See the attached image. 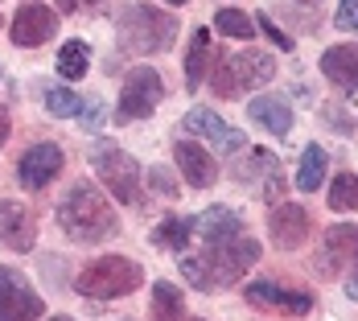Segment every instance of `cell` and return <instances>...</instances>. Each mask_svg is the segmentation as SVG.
<instances>
[{
  "label": "cell",
  "mask_w": 358,
  "mask_h": 321,
  "mask_svg": "<svg viewBox=\"0 0 358 321\" xmlns=\"http://www.w3.org/2000/svg\"><path fill=\"white\" fill-rule=\"evenodd\" d=\"M255 259H259V243L235 235V239L210 243V248L198 251V255H185L181 259V276L198 288V292H218V288L243 280V272H248Z\"/></svg>",
  "instance_id": "1"
},
{
  "label": "cell",
  "mask_w": 358,
  "mask_h": 321,
  "mask_svg": "<svg viewBox=\"0 0 358 321\" xmlns=\"http://www.w3.org/2000/svg\"><path fill=\"white\" fill-rule=\"evenodd\" d=\"M58 227L74 243H108L120 231V218L91 181H74L71 194H62V202H58Z\"/></svg>",
  "instance_id": "2"
},
{
  "label": "cell",
  "mask_w": 358,
  "mask_h": 321,
  "mask_svg": "<svg viewBox=\"0 0 358 321\" xmlns=\"http://www.w3.org/2000/svg\"><path fill=\"white\" fill-rule=\"evenodd\" d=\"M178 17L161 13L157 4H124L115 13V41L128 54H165L178 41Z\"/></svg>",
  "instance_id": "3"
},
{
  "label": "cell",
  "mask_w": 358,
  "mask_h": 321,
  "mask_svg": "<svg viewBox=\"0 0 358 321\" xmlns=\"http://www.w3.org/2000/svg\"><path fill=\"white\" fill-rule=\"evenodd\" d=\"M276 78V58L264 50H243V54H218L210 62V87L218 99H239L243 91L272 83Z\"/></svg>",
  "instance_id": "4"
},
{
  "label": "cell",
  "mask_w": 358,
  "mask_h": 321,
  "mask_svg": "<svg viewBox=\"0 0 358 321\" xmlns=\"http://www.w3.org/2000/svg\"><path fill=\"white\" fill-rule=\"evenodd\" d=\"M144 285V268L128 255H103V259H91L78 276H74V292L91 297V301H115V297H128Z\"/></svg>",
  "instance_id": "5"
},
{
  "label": "cell",
  "mask_w": 358,
  "mask_h": 321,
  "mask_svg": "<svg viewBox=\"0 0 358 321\" xmlns=\"http://www.w3.org/2000/svg\"><path fill=\"white\" fill-rule=\"evenodd\" d=\"M91 165H95L99 181L108 185V194H115L124 206H141V165L115 141L91 144Z\"/></svg>",
  "instance_id": "6"
},
{
  "label": "cell",
  "mask_w": 358,
  "mask_h": 321,
  "mask_svg": "<svg viewBox=\"0 0 358 321\" xmlns=\"http://www.w3.org/2000/svg\"><path fill=\"white\" fill-rule=\"evenodd\" d=\"M165 99V78L152 71V66H136L124 78V91H120V120H148Z\"/></svg>",
  "instance_id": "7"
},
{
  "label": "cell",
  "mask_w": 358,
  "mask_h": 321,
  "mask_svg": "<svg viewBox=\"0 0 358 321\" xmlns=\"http://www.w3.org/2000/svg\"><path fill=\"white\" fill-rule=\"evenodd\" d=\"M243 301L251 309H264V313H280V318H305L313 313V297L305 288H285L276 280H255L243 288Z\"/></svg>",
  "instance_id": "8"
},
{
  "label": "cell",
  "mask_w": 358,
  "mask_h": 321,
  "mask_svg": "<svg viewBox=\"0 0 358 321\" xmlns=\"http://www.w3.org/2000/svg\"><path fill=\"white\" fill-rule=\"evenodd\" d=\"M358 268V227L350 222H338L329 227L322 239V251H317V272L325 280L342 276V272H355Z\"/></svg>",
  "instance_id": "9"
},
{
  "label": "cell",
  "mask_w": 358,
  "mask_h": 321,
  "mask_svg": "<svg viewBox=\"0 0 358 321\" xmlns=\"http://www.w3.org/2000/svg\"><path fill=\"white\" fill-rule=\"evenodd\" d=\"M45 313V301L17 268H0V321H37Z\"/></svg>",
  "instance_id": "10"
},
{
  "label": "cell",
  "mask_w": 358,
  "mask_h": 321,
  "mask_svg": "<svg viewBox=\"0 0 358 321\" xmlns=\"http://www.w3.org/2000/svg\"><path fill=\"white\" fill-rule=\"evenodd\" d=\"M58 29V17L45 8V4H21L17 13H13V25H8V37H13V45H21V50H37V45H45L50 37Z\"/></svg>",
  "instance_id": "11"
},
{
  "label": "cell",
  "mask_w": 358,
  "mask_h": 321,
  "mask_svg": "<svg viewBox=\"0 0 358 321\" xmlns=\"http://www.w3.org/2000/svg\"><path fill=\"white\" fill-rule=\"evenodd\" d=\"M62 148L58 144H50V141H41V144H29L25 152H21V165H17V181L25 185V190H45L50 181L62 173Z\"/></svg>",
  "instance_id": "12"
},
{
  "label": "cell",
  "mask_w": 358,
  "mask_h": 321,
  "mask_svg": "<svg viewBox=\"0 0 358 321\" xmlns=\"http://www.w3.org/2000/svg\"><path fill=\"white\" fill-rule=\"evenodd\" d=\"M181 128H185L189 136H206L218 152H239V148H243V132L231 128L227 120H218L210 107H194V111H185Z\"/></svg>",
  "instance_id": "13"
},
{
  "label": "cell",
  "mask_w": 358,
  "mask_h": 321,
  "mask_svg": "<svg viewBox=\"0 0 358 321\" xmlns=\"http://www.w3.org/2000/svg\"><path fill=\"white\" fill-rule=\"evenodd\" d=\"M173 161H178L181 178L189 181L194 190H210L218 181V161L198 141H181L178 148H173Z\"/></svg>",
  "instance_id": "14"
},
{
  "label": "cell",
  "mask_w": 358,
  "mask_h": 321,
  "mask_svg": "<svg viewBox=\"0 0 358 321\" xmlns=\"http://www.w3.org/2000/svg\"><path fill=\"white\" fill-rule=\"evenodd\" d=\"M0 243L8 251H29L37 243V222L21 202H0Z\"/></svg>",
  "instance_id": "15"
},
{
  "label": "cell",
  "mask_w": 358,
  "mask_h": 321,
  "mask_svg": "<svg viewBox=\"0 0 358 321\" xmlns=\"http://www.w3.org/2000/svg\"><path fill=\"white\" fill-rule=\"evenodd\" d=\"M272 243L280 251H292V248H301L305 239H309V211L305 206H276L272 211Z\"/></svg>",
  "instance_id": "16"
},
{
  "label": "cell",
  "mask_w": 358,
  "mask_h": 321,
  "mask_svg": "<svg viewBox=\"0 0 358 321\" xmlns=\"http://www.w3.org/2000/svg\"><path fill=\"white\" fill-rule=\"evenodd\" d=\"M189 227H194V235H202L206 243H222V239H235V235H239L243 214L231 211V206H210V211H202L198 218H189Z\"/></svg>",
  "instance_id": "17"
},
{
  "label": "cell",
  "mask_w": 358,
  "mask_h": 321,
  "mask_svg": "<svg viewBox=\"0 0 358 321\" xmlns=\"http://www.w3.org/2000/svg\"><path fill=\"white\" fill-rule=\"evenodd\" d=\"M322 74L342 91H358V45H329L322 54Z\"/></svg>",
  "instance_id": "18"
},
{
  "label": "cell",
  "mask_w": 358,
  "mask_h": 321,
  "mask_svg": "<svg viewBox=\"0 0 358 321\" xmlns=\"http://www.w3.org/2000/svg\"><path fill=\"white\" fill-rule=\"evenodd\" d=\"M248 120L259 124V128H268L272 136H288V132H292V107H288L280 95H259V99H251Z\"/></svg>",
  "instance_id": "19"
},
{
  "label": "cell",
  "mask_w": 358,
  "mask_h": 321,
  "mask_svg": "<svg viewBox=\"0 0 358 321\" xmlns=\"http://www.w3.org/2000/svg\"><path fill=\"white\" fill-rule=\"evenodd\" d=\"M206 66H210V34H206V29H194V41H189V50H185V87H189V91L202 87Z\"/></svg>",
  "instance_id": "20"
},
{
  "label": "cell",
  "mask_w": 358,
  "mask_h": 321,
  "mask_svg": "<svg viewBox=\"0 0 358 321\" xmlns=\"http://www.w3.org/2000/svg\"><path fill=\"white\" fill-rule=\"evenodd\" d=\"M152 321H181V313H185V292H181L178 285H169V280H157V288H152Z\"/></svg>",
  "instance_id": "21"
},
{
  "label": "cell",
  "mask_w": 358,
  "mask_h": 321,
  "mask_svg": "<svg viewBox=\"0 0 358 321\" xmlns=\"http://www.w3.org/2000/svg\"><path fill=\"white\" fill-rule=\"evenodd\" d=\"M91 66V45L87 41H62V50H58V74L66 78V83H78L83 74Z\"/></svg>",
  "instance_id": "22"
},
{
  "label": "cell",
  "mask_w": 358,
  "mask_h": 321,
  "mask_svg": "<svg viewBox=\"0 0 358 321\" xmlns=\"http://www.w3.org/2000/svg\"><path fill=\"white\" fill-rule=\"evenodd\" d=\"M325 181V148L322 144H305L301 152V169H296V190H317Z\"/></svg>",
  "instance_id": "23"
},
{
  "label": "cell",
  "mask_w": 358,
  "mask_h": 321,
  "mask_svg": "<svg viewBox=\"0 0 358 321\" xmlns=\"http://www.w3.org/2000/svg\"><path fill=\"white\" fill-rule=\"evenodd\" d=\"M189 235H194L189 218H165V222L152 231V243H157V248H169V251H185Z\"/></svg>",
  "instance_id": "24"
},
{
  "label": "cell",
  "mask_w": 358,
  "mask_h": 321,
  "mask_svg": "<svg viewBox=\"0 0 358 321\" xmlns=\"http://www.w3.org/2000/svg\"><path fill=\"white\" fill-rule=\"evenodd\" d=\"M45 111L50 115H62V120L66 115H78L83 111V95L71 91V87H62V83L58 87H45Z\"/></svg>",
  "instance_id": "25"
},
{
  "label": "cell",
  "mask_w": 358,
  "mask_h": 321,
  "mask_svg": "<svg viewBox=\"0 0 358 321\" xmlns=\"http://www.w3.org/2000/svg\"><path fill=\"white\" fill-rule=\"evenodd\" d=\"M215 25H218V34L239 37V41H248V37L255 34V21H251L248 13H239V8H218V13H215Z\"/></svg>",
  "instance_id": "26"
},
{
  "label": "cell",
  "mask_w": 358,
  "mask_h": 321,
  "mask_svg": "<svg viewBox=\"0 0 358 321\" xmlns=\"http://www.w3.org/2000/svg\"><path fill=\"white\" fill-rule=\"evenodd\" d=\"M329 206L334 211H355L358 206V178L355 173H338L329 181Z\"/></svg>",
  "instance_id": "27"
},
{
  "label": "cell",
  "mask_w": 358,
  "mask_h": 321,
  "mask_svg": "<svg viewBox=\"0 0 358 321\" xmlns=\"http://www.w3.org/2000/svg\"><path fill=\"white\" fill-rule=\"evenodd\" d=\"M148 185H152L161 198H178V178H173L169 169H161V165H157V169H148Z\"/></svg>",
  "instance_id": "28"
},
{
  "label": "cell",
  "mask_w": 358,
  "mask_h": 321,
  "mask_svg": "<svg viewBox=\"0 0 358 321\" xmlns=\"http://www.w3.org/2000/svg\"><path fill=\"white\" fill-rule=\"evenodd\" d=\"M334 25H338V29H346V34H358V0H342V4H338Z\"/></svg>",
  "instance_id": "29"
},
{
  "label": "cell",
  "mask_w": 358,
  "mask_h": 321,
  "mask_svg": "<svg viewBox=\"0 0 358 321\" xmlns=\"http://www.w3.org/2000/svg\"><path fill=\"white\" fill-rule=\"evenodd\" d=\"M255 25H259V29H264V34L272 37V41H276V45H280V50H292V37H288L285 29H280V25H276V21H272V17H268V13H259V21H255Z\"/></svg>",
  "instance_id": "30"
},
{
  "label": "cell",
  "mask_w": 358,
  "mask_h": 321,
  "mask_svg": "<svg viewBox=\"0 0 358 321\" xmlns=\"http://www.w3.org/2000/svg\"><path fill=\"white\" fill-rule=\"evenodd\" d=\"M78 120H83V128H91V132H95V128L103 124V104H99V99H83Z\"/></svg>",
  "instance_id": "31"
},
{
  "label": "cell",
  "mask_w": 358,
  "mask_h": 321,
  "mask_svg": "<svg viewBox=\"0 0 358 321\" xmlns=\"http://www.w3.org/2000/svg\"><path fill=\"white\" fill-rule=\"evenodd\" d=\"M322 115H329V120L338 124V132H355V120H350V115H342L338 107H322Z\"/></svg>",
  "instance_id": "32"
},
{
  "label": "cell",
  "mask_w": 358,
  "mask_h": 321,
  "mask_svg": "<svg viewBox=\"0 0 358 321\" xmlns=\"http://www.w3.org/2000/svg\"><path fill=\"white\" fill-rule=\"evenodd\" d=\"M280 190H285V185H280V178H272L268 185H264V198H268V202H276V198H280Z\"/></svg>",
  "instance_id": "33"
},
{
  "label": "cell",
  "mask_w": 358,
  "mask_h": 321,
  "mask_svg": "<svg viewBox=\"0 0 358 321\" xmlns=\"http://www.w3.org/2000/svg\"><path fill=\"white\" fill-rule=\"evenodd\" d=\"M8 132H13V124H8V111L0 107V148H4V141H8Z\"/></svg>",
  "instance_id": "34"
},
{
  "label": "cell",
  "mask_w": 358,
  "mask_h": 321,
  "mask_svg": "<svg viewBox=\"0 0 358 321\" xmlns=\"http://www.w3.org/2000/svg\"><path fill=\"white\" fill-rule=\"evenodd\" d=\"M346 297H350V301H358V268L346 276Z\"/></svg>",
  "instance_id": "35"
},
{
  "label": "cell",
  "mask_w": 358,
  "mask_h": 321,
  "mask_svg": "<svg viewBox=\"0 0 358 321\" xmlns=\"http://www.w3.org/2000/svg\"><path fill=\"white\" fill-rule=\"evenodd\" d=\"M78 8H99V4H108V0H74Z\"/></svg>",
  "instance_id": "36"
},
{
  "label": "cell",
  "mask_w": 358,
  "mask_h": 321,
  "mask_svg": "<svg viewBox=\"0 0 358 321\" xmlns=\"http://www.w3.org/2000/svg\"><path fill=\"white\" fill-rule=\"evenodd\" d=\"M50 321H74V318H50Z\"/></svg>",
  "instance_id": "37"
},
{
  "label": "cell",
  "mask_w": 358,
  "mask_h": 321,
  "mask_svg": "<svg viewBox=\"0 0 358 321\" xmlns=\"http://www.w3.org/2000/svg\"><path fill=\"white\" fill-rule=\"evenodd\" d=\"M165 4H185V0H165Z\"/></svg>",
  "instance_id": "38"
},
{
  "label": "cell",
  "mask_w": 358,
  "mask_h": 321,
  "mask_svg": "<svg viewBox=\"0 0 358 321\" xmlns=\"http://www.w3.org/2000/svg\"><path fill=\"white\" fill-rule=\"evenodd\" d=\"M194 321H202V318H194Z\"/></svg>",
  "instance_id": "39"
},
{
  "label": "cell",
  "mask_w": 358,
  "mask_h": 321,
  "mask_svg": "<svg viewBox=\"0 0 358 321\" xmlns=\"http://www.w3.org/2000/svg\"><path fill=\"white\" fill-rule=\"evenodd\" d=\"M0 74H4V71H0Z\"/></svg>",
  "instance_id": "40"
}]
</instances>
